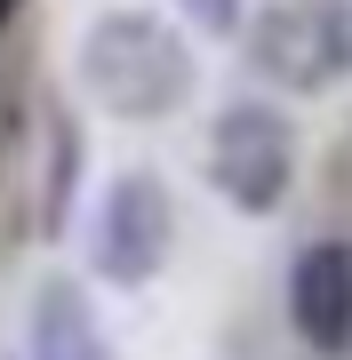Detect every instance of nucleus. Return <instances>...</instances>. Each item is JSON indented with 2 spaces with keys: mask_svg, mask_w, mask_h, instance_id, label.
<instances>
[{
  "mask_svg": "<svg viewBox=\"0 0 352 360\" xmlns=\"http://www.w3.org/2000/svg\"><path fill=\"white\" fill-rule=\"evenodd\" d=\"M176 248V200L152 168H129V176L105 184L96 200V232H89V257L112 288H144Z\"/></svg>",
  "mask_w": 352,
  "mask_h": 360,
  "instance_id": "20e7f679",
  "label": "nucleus"
},
{
  "mask_svg": "<svg viewBox=\"0 0 352 360\" xmlns=\"http://www.w3.org/2000/svg\"><path fill=\"white\" fill-rule=\"evenodd\" d=\"M25 360H105V336H96V312L72 281H48L32 304V345Z\"/></svg>",
  "mask_w": 352,
  "mask_h": 360,
  "instance_id": "423d86ee",
  "label": "nucleus"
},
{
  "mask_svg": "<svg viewBox=\"0 0 352 360\" xmlns=\"http://www.w3.org/2000/svg\"><path fill=\"white\" fill-rule=\"evenodd\" d=\"M176 8H184V25H193V32H209V40H233L248 0H176Z\"/></svg>",
  "mask_w": 352,
  "mask_h": 360,
  "instance_id": "0eeeda50",
  "label": "nucleus"
},
{
  "mask_svg": "<svg viewBox=\"0 0 352 360\" xmlns=\"http://www.w3.org/2000/svg\"><path fill=\"white\" fill-rule=\"evenodd\" d=\"M209 184L224 208L240 217H273L296 184V129H288L280 104H224L209 129Z\"/></svg>",
  "mask_w": 352,
  "mask_h": 360,
  "instance_id": "f03ea898",
  "label": "nucleus"
},
{
  "mask_svg": "<svg viewBox=\"0 0 352 360\" xmlns=\"http://www.w3.org/2000/svg\"><path fill=\"white\" fill-rule=\"evenodd\" d=\"M288 328L313 352H352V240H304L288 264Z\"/></svg>",
  "mask_w": 352,
  "mask_h": 360,
  "instance_id": "39448f33",
  "label": "nucleus"
},
{
  "mask_svg": "<svg viewBox=\"0 0 352 360\" xmlns=\"http://www.w3.org/2000/svg\"><path fill=\"white\" fill-rule=\"evenodd\" d=\"M80 89L112 120H169L193 96V49L169 16L112 8L80 32Z\"/></svg>",
  "mask_w": 352,
  "mask_h": 360,
  "instance_id": "f257e3e1",
  "label": "nucleus"
},
{
  "mask_svg": "<svg viewBox=\"0 0 352 360\" xmlns=\"http://www.w3.org/2000/svg\"><path fill=\"white\" fill-rule=\"evenodd\" d=\"M16 8H25V0H0V32H8V25H16Z\"/></svg>",
  "mask_w": 352,
  "mask_h": 360,
  "instance_id": "6e6552de",
  "label": "nucleus"
},
{
  "mask_svg": "<svg viewBox=\"0 0 352 360\" xmlns=\"http://www.w3.org/2000/svg\"><path fill=\"white\" fill-rule=\"evenodd\" d=\"M248 56L280 89H328L352 72V8L344 0H273L248 25Z\"/></svg>",
  "mask_w": 352,
  "mask_h": 360,
  "instance_id": "7ed1b4c3",
  "label": "nucleus"
}]
</instances>
